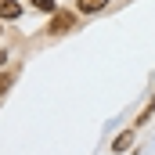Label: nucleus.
I'll return each mask as SVG.
<instances>
[{"mask_svg": "<svg viewBox=\"0 0 155 155\" xmlns=\"http://www.w3.org/2000/svg\"><path fill=\"white\" fill-rule=\"evenodd\" d=\"M72 25H76V15H69V11H54V18H51L47 33H69Z\"/></svg>", "mask_w": 155, "mask_h": 155, "instance_id": "f257e3e1", "label": "nucleus"}, {"mask_svg": "<svg viewBox=\"0 0 155 155\" xmlns=\"http://www.w3.org/2000/svg\"><path fill=\"white\" fill-rule=\"evenodd\" d=\"M130 141H134V134H130V130H126V134H119L116 144H112V152H126V148H130Z\"/></svg>", "mask_w": 155, "mask_h": 155, "instance_id": "20e7f679", "label": "nucleus"}, {"mask_svg": "<svg viewBox=\"0 0 155 155\" xmlns=\"http://www.w3.org/2000/svg\"><path fill=\"white\" fill-rule=\"evenodd\" d=\"M0 33H4V29H0Z\"/></svg>", "mask_w": 155, "mask_h": 155, "instance_id": "0eeeda50", "label": "nucleus"}, {"mask_svg": "<svg viewBox=\"0 0 155 155\" xmlns=\"http://www.w3.org/2000/svg\"><path fill=\"white\" fill-rule=\"evenodd\" d=\"M33 7H40V11H54V0H33Z\"/></svg>", "mask_w": 155, "mask_h": 155, "instance_id": "39448f33", "label": "nucleus"}, {"mask_svg": "<svg viewBox=\"0 0 155 155\" xmlns=\"http://www.w3.org/2000/svg\"><path fill=\"white\" fill-rule=\"evenodd\" d=\"M11 79H15V76H11V72H4V76H0V94H4L7 87H11Z\"/></svg>", "mask_w": 155, "mask_h": 155, "instance_id": "423d86ee", "label": "nucleus"}, {"mask_svg": "<svg viewBox=\"0 0 155 155\" xmlns=\"http://www.w3.org/2000/svg\"><path fill=\"white\" fill-rule=\"evenodd\" d=\"M18 15H22L18 0H0V18H7V22H11V18H18Z\"/></svg>", "mask_w": 155, "mask_h": 155, "instance_id": "f03ea898", "label": "nucleus"}, {"mask_svg": "<svg viewBox=\"0 0 155 155\" xmlns=\"http://www.w3.org/2000/svg\"><path fill=\"white\" fill-rule=\"evenodd\" d=\"M105 4H108V0H76V7L83 15H97V11H105Z\"/></svg>", "mask_w": 155, "mask_h": 155, "instance_id": "7ed1b4c3", "label": "nucleus"}]
</instances>
